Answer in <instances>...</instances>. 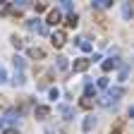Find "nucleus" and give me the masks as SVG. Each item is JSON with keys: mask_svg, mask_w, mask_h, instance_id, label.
<instances>
[{"mask_svg": "<svg viewBox=\"0 0 134 134\" xmlns=\"http://www.w3.org/2000/svg\"><path fill=\"white\" fill-rule=\"evenodd\" d=\"M26 29L41 34V36H46V34H48V26H46L43 22H38V19H29V22H26Z\"/></svg>", "mask_w": 134, "mask_h": 134, "instance_id": "2", "label": "nucleus"}, {"mask_svg": "<svg viewBox=\"0 0 134 134\" xmlns=\"http://www.w3.org/2000/svg\"><path fill=\"white\" fill-rule=\"evenodd\" d=\"M12 65H14V70H17V72H22L24 67H26V60H24L22 55H14V58H12Z\"/></svg>", "mask_w": 134, "mask_h": 134, "instance_id": "8", "label": "nucleus"}, {"mask_svg": "<svg viewBox=\"0 0 134 134\" xmlns=\"http://www.w3.org/2000/svg\"><path fill=\"white\" fill-rule=\"evenodd\" d=\"M3 125H5V120H0V129H3Z\"/></svg>", "mask_w": 134, "mask_h": 134, "instance_id": "28", "label": "nucleus"}, {"mask_svg": "<svg viewBox=\"0 0 134 134\" xmlns=\"http://www.w3.org/2000/svg\"><path fill=\"white\" fill-rule=\"evenodd\" d=\"M3 134H17V129H5Z\"/></svg>", "mask_w": 134, "mask_h": 134, "instance_id": "27", "label": "nucleus"}, {"mask_svg": "<svg viewBox=\"0 0 134 134\" xmlns=\"http://www.w3.org/2000/svg\"><path fill=\"white\" fill-rule=\"evenodd\" d=\"M98 89H108V77H100L98 79Z\"/></svg>", "mask_w": 134, "mask_h": 134, "instance_id": "23", "label": "nucleus"}, {"mask_svg": "<svg viewBox=\"0 0 134 134\" xmlns=\"http://www.w3.org/2000/svg\"><path fill=\"white\" fill-rule=\"evenodd\" d=\"M26 53H29V58H43V50L41 48H29Z\"/></svg>", "mask_w": 134, "mask_h": 134, "instance_id": "16", "label": "nucleus"}, {"mask_svg": "<svg viewBox=\"0 0 134 134\" xmlns=\"http://www.w3.org/2000/svg\"><path fill=\"white\" fill-rule=\"evenodd\" d=\"M26 84V79H24V72H17L14 77H12V86H24Z\"/></svg>", "mask_w": 134, "mask_h": 134, "instance_id": "10", "label": "nucleus"}, {"mask_svg": "<svg viewBox=\"0 0 134 134\" xmlns=\"http://www.w3.org/2000/svg\"><path fill=\"white\" fill-rule=\"evenodd\" d=\"M34 10H36V14H38V12H46L48 5H46V3H36V5H34Z\"/></svg>", "mask_w": 134, "mask_h": 134, "instance_id": "22", "label": "nucleus"}, {"mask_svg": "<svg viewBox=\"0 0 134 134\" xmlns=\"http://www.w3.org/2000/svg\"><path fill=\"white\" fill-rule=\"evenodd\" d=\"M7 122H14V120H19V110H7Z\"/></svg>", "mask_w": 134, "mask_h": 134, "instance_id": "17", "label": "nucleus"}, {"mask_svg": "<svg viewBox=\"0 0 134 134\" xmlns=\"http://www.w3.org/2000/svg\"><path fill=\"white\" fill-rule=\"evenodd\" d=\"M84 96H86V98H93V100H96V86H93L91 81H86V86H84Z\"/></svg>", "mask_w": 134, "mask_h": 134, "instance_id": "9", "label": "nucleus"}, {"mask_svg": "<svg viewBox=\"0 0 134 134\" xmlns=\"http://www.w3.org/2000/svg\"><path fill=\"white\" fill-rule=\"evenodd\" d=\"M48 113H50V108H48V105H36V108H34V115H36L38 120L48 117Z\"/></svg>", "mask_w": 134, "mask_h": 134, "instance_id": "7", "label": "nucleus"}, {"mask_svg": "<svg viewBox=\"0 0 134 134\" xmlns=\"http://www.w3.org/2000/svg\"><path fill=\"white\" fill-rule=\"evenodd\" d=\"M60 19H62V14H60L58 10H50V12H48V24H50V26L60 24Z\"/></svg>", "mask_w": 134, "mask_h": 134, "instance_id": "5", "label": "nucleus"}, {"mask_svg": "<svg viewBox=\"0 0 134 134\" xmlns=\"http://www.w3.org/2000/svg\"><path fill=\"white\" fill-rule=\"evenodd\" d=\"M117 65H120V60H113V58L105 60V62H103V72H110L113 67H117Z\"/></svg>", "mask_w": 134, "mask_h": 134, "instance_id": "11", "label": "nucleus"}, {"mask_svg": "<svg viewBox=\"0 0 134 134\" xmlns=\"http://www.w3.org/2000/svg\"><path fill=\"white\" fill-rule=\"evenodd\" d=\"M127 77H129V67H127V65H122V72H120V81H127Z\"/></svg>", "mask_w": 134, "mask_h": 134, "instance_id": "20", "label": "nucleus"}, {"mask_svg": "<svg viewBox=\"0 0 134 134\" xmlns=\"http://www.w3.org/2000/svg\"><path fill=\"white\" fill-rule=\"evenodd\" d=\"M113 3L110 0H93V7H100V10H105V7H110Z\"/></svg>", "mask_w": 134, "mask_h": 134, "instance_id": "15", "label": "nucleus"}, {"mask_svg": "<svg viewBox=\"0 0 134 134\" xmlns=\"http://www.w3.org/2000/svg\"><path fill=\"white\" fill-rule=\"evenodd\" d=\"M122 93H125V91H122L120 86H115V89L110 86V89H108V93H105L103 98H98V103H100V105H103V108H110V105H113V103H115V100H117V98H120Z\"/></svg>", "mask_w": 134, "mask_h": 134, "instance_id": "1", "label": "nucleus"}, {"mask_svg": "<svg viewBox=\"0 0 134 134\" xmlns=\"http://www.w3.org/2000/svg\"><path fill=\"white\" fill-rule=\"evenodd\" d=\"M55 67H58V70H67V58L58 55V58H55Z\"/></svg>", "mask_w": 134, "mask_h": 134, "instance_id": "13", "label": "nucleus"}, {"mask_svg": "<svg viewBox=\"0 0 134 134\" xmlns=\"http://www.w3.org/2000/svg\"><path fill=\"white\" fill-rule=\"evenodd\" d=\"M65 41H67V36H65V31H53V36H50V43H53L55 48H60V46H65Z\"/></svg>", "mask_w": 134, "mask_h": 134, "instance_id": "3", "label": "nucleus"}, {"mask_svg": "<svg viewBox=\"0 0 134 134\" xmlns=\"http://www.w3.org/2000/svg\"><path fill=\"white\" fill-rule=\"evenodd\" d=\"M122 14H125V19H129V17H132V5H129V3L122 5Z\"/></svg>", "mask_w": 134, "mask_h": 134, "instance_id": "19", "label": "nucleus"}, {"mask_svg": "<svg viewBox=\"0 0 134 134\" xmlns=\"http://www.w3.org/2000/svg\"><path fill=\"white\" fill-rule=\"evenodd\" d=\"M77 24H79V17H77V12L67 14V26H77Z\"/></svg>", "mask_w": 134, "mask_h": 134, "instance_id": "14", "label": "nucleus"}, {"mask_svg": "<svg viewBox=\"0 0 134 134\" xmlns=\"http://www.w3.org/2000/svg\"><path fill=\"white\" fill-rule=\"evenodd\" d=\"M55 98H60V91L58 89H50V100H55Z\"/></svg>", "mask_w": 134, "mask_h": 134, "instance_id": "24", "label": "nucleus"}, {"mask_svg": "<svg viewBox=\"0 0 134 134\" xmlns=\"http://www.w3.org/2000/svg\"><path fill=\"white\" fill-rule=\"evenodd\" d=\"M93 127H96V117H93V115L84 117V122H81V129H84V132H91Z\"/></svg>", "mask_w": 134, "mask_h": 134, "instance_id": "6", "label": "nucleus"}, {"mask_svg": "<svg viewBox=\"0 0 134 134\" xmlns=\"http://www.w3.org/2000/svg\"><path fill=\"white\" fill-rule=\"evenodd\" d=\"M60 7H62L65 12H70V14H72V3H70V0H62V3H60Z\"/></svg>", "mask_w": 134, "mask_h": 134, "instance_id": "21", "label": "nucleus"}, {"mask_svg": "<svg viewBox=\"0 0 134 134\" xmlns=\"http://www.w3.org/2000/svg\"><path fill=\"white\" fill-rule=\"evenodd\" d=\"M89 65H91L89 58H77V60H74V72H86Z\"/></svg>", "mask_w": 134, "mask_h": 134, "instance_id": "4", "label": "nucleus"}, {"mask_svg": "<svg viewBox=\"0 0 134 134\" xmlns=\"http://www.w3.org/2000/svg\"><path fill=\"white\" fill-rule=\"evenodd\" d=\"M12 46H14V48H22V38H17V36H12Z\"/></svg>", "mask_w": 134, "mask_h": 134, "instance_id": "25", "label": "nucleus"}, {"mask_svg": "<svg viewBox=\"0 0 134 134\" xmlns=\"http://www.w3.org/2000/svg\"><path fill=\"white\" fill-rule=\"evenodd\" d=\"M93 103H96V100H93V98H86V96H84V98L79 100V105H81V108H91Z\"/></svg>", "mask_w": 134, "mask_h": 134, "instance_id": "18", "label": "nucleus"}, {"mask_svg": "<svg viewBox=\"0 0 134 134\" xmlns=\"http://www.w3.org/2000/svg\"><path fill=\"white\" fill-rule=\"evenodd\" d=\"M3 81H7V72L3 70V67H0V84H3Z\"/></svg>", "mask_w": 134, "mask_h": 134, "instance_id": "26", "label": "nucleus"}, {"mask_svg": "<svg viewBox=\"0 0 134 134\" xmlns=\"http://www.w3.org/2000/svg\"><path fill=\"white\" fill-rule=\"evenodd\" d=\"M60 113H62V117H65V120H72V115H74L70 105H60Z\"/></svg>", "mask_w": 134, "mask_h": 134, "instance_id": "12", "label": "nucleus"}]
</instances>
